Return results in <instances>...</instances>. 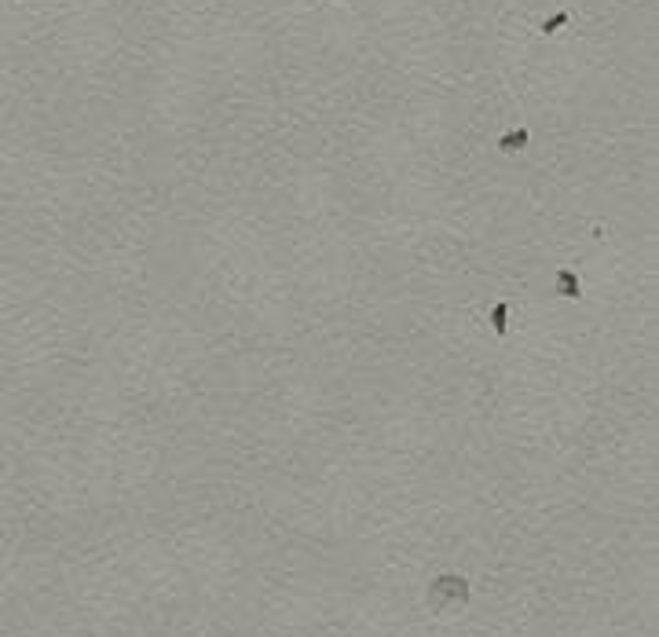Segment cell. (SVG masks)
<instances>
[{
    "label": "cell",
    "mask_w": 659,
    "mask_h": 637,
    "mask_svg": "<svg viewBox=\"0 0 659 637\" xmlns=\"http://www.w3.org/2000/svg\"><path fill=\"white\" fill-rule=\"evenodd\" d=\"M428 601H433L436 608L465 604L469 601V583L462 575H440V578H433V586H428Z\"/></svg>",
    "instance_id": "6da1fadb"
},
{
    "label": "cell",
    "mask_w": 659,
    "mask_h": 637,
    "mask_svg": "<svg viewBox=\"0 0 659 637\" xmlns=\"http://www.w3.org/2000/svg\"><path fill=\"white\" fill-rule=\"evenodd\" d=\"M557 289H561L564 297L579 300V297H582V282H579V271H571V268H561V271H557Z\"/></svg>",
    "instance_id": "7a4b0ae2"
},
{
    "label": "cell",
    "mask_w": 659,
    "mask_h": 637,
    "mask_svg": "<svg viewBox=\"0 0 659 637\" xmlns=\"http://www.w3.org/2000/svg\"><path fill=\"white\" fill-rule=\"evenodd\" d=\"M509 308H506V304L502 300H498V304H491V326H495V334L498 337H506V330H509Z\"/></svg>",
    "instance_id": "277c9868"
},
{
    "label": "cell",
    "mask_w": 659,
    "mask_h": 637,
    "mask_svg": "<svg viewBox=\"0 0 659 637\" xmlns=\"http://www.w3.org/2000/svg\"><path fill=\"white\" fill-rule=\"evenodd\" d=\"M568 19H571L568 11H557V15H550V19H542V26H538V30H542V33L550 37V33H557V30H561V26H568Z\"/></svg>",
    "instance_id": "5b68a950"
},
{
    "label": "cell",
    "mask_w": 659,
    "mask_h": 637,
    "mask_svg": "<svg viewBox=\"0 0 659 637\" xmlns=\"http://www.w3.org/2000/svg\"><path fill=\"white\" fill-rule=\"evenodd\" d=\"M527 147V132L524 128H513V132H506L502 139H498V151H506V154H517Z\"/></svg>",
    "instance_id": "3957f363"
}]
</instances>
